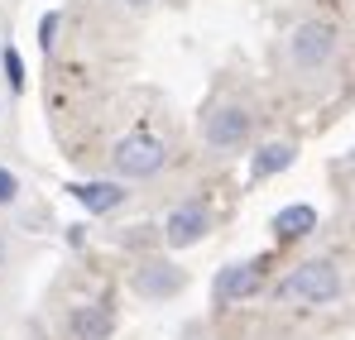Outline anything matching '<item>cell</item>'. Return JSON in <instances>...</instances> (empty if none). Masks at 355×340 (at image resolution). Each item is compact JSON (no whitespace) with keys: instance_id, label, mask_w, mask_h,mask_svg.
Segmentation results:
<instances>
[{"instance_id":"cell-14","label":"cell","mask_w":355,"mask_h":340,"mask_svg":"<svg viewBox=\"0 0 355 340\" xmlns=\"http://www.w3.org/2000/svg\"><path fill=\"white\" fill-rule=\"evenodd\" d=\"M53 34H58V15H44V24H39V44L53 48Z\"/></svg>"},{"instance_id":"cell-3","label":"cell","mask_w":355,"mask_h":340,"mask_svg":"<svg viewBox=\"0 0 355 340\" xmlns=\"http://www.w3.org/2000/svg\"><path fill=\"white\" fill-rule=\"evenodd\" d=\"M331 53H336V29L322 24V19L297 24L293 39H288V62H293L297 72H317V67H327Z\"/></svg>"},{"instance_id":"cell-9","label":"cell","mask_w":355,"mask_h":340,"mask_svg":"<svg viewBox=\"0 0 355 340\" xmlns=\"http://www.w3.org/2000/svg\"><path fill=\"white\" fill-rule=\"evenodd\" d=\"M111 326H116V321H111L106 307H82V312L72 316V336H77V340H106V336H111Z\"/></svg>"},{"instance_id":"cell-16","label":"cell","mask_w":355,"mask_h":340,"mask_svg":"<svg viewBox=\"0 0 355 340\" xmlns=\"http://www.w3.org/2000/svg\"><path fill=\"white\" fill-rule=\"evenodd\" d=\"M0 264H5V249H0Z\"/></svg>"},{"instance_id":"cell-10","label":"cell","mask_w":355,"mask_h":340,"mask_svg":"<svg viewBox=\"0 0 355 340\" xmlns=\"http://www.w3.org/2000/svg\"><path fill=\"white\" fill-rule=\"evenodd\" d=\"M288 163H293V144H264V149L254 154V163H250V177H254V182H264V177L284 172Z\"/></svg>"},{"instance_id":"cell-13","label":"cell","mask_w":355,"mask_h":340,"mask_svg":"<svg viewBox=\"0 0 355 340\" xmlns=\"http://www.w3.org/2000/svg\"><path fill=\"white\" fill-rule=\"evenodd\" d=\"M15 197H19V182H15V172L0 168V206H10Z\"/></svg>"},{"instance_id":"cell-7","label":"cell","mask_w":355,"mask_h":340,"mask_svg":"<svg viewBox=\"0 0 355 340\" xmlns=\"http://www.w3.org/2000/svg\"><path fill=\"white\" fill-rule=\"evenodd\" d=\"M135 292L139 297H173V292H182V274L173 264H144L135 274Z\"/></svg>"},{"instance_id":"cell-11","label":"cell","mask_w":355,"mask_h":340,"mask_svg":"<svg viewBox=\"0 0 355 340\" xmlns=\"http://www.w3.org/2000/svg\"><path fill=\"white\" fill-rule=\"evenodd\" d=\"M274 230H284V235H307V230H317V211L312 206H284L279 216H274Z\"/></svg>"},{"instance_id":"cell-2","label":"cell","mask_w":355,"mask_h":340,"mask_svg":"<svg viewBox=\"0 0 355 340\" xmlns=\"http://www.w3.org/2000/svg\"><path fill=\"white\" fill-rule=\"evenodd\" d=\"M164 159H168L164 139H154V134H144V129L125 134L116 149H111V163H116L120 177H154V172L164 168Z\"/></svg>"},{"instance_id":"cell-1","label":"cell","mask_w":355,"mask_h":340,"mask_svg":"<svg viewBox=\"0 0 355 340\" xmlns=\"http://www.w3.org/2000/svg\"><path fill=\"white\" fill-rule=\"evenodd\" d=\"M341 297V274L331 264H302L279 283V302H302V307H322Z\"/></svg>"},{"instance_id":"cell-5","label":"cell","mask_w":355,"mask_h":340,"mask_svg":"<svg viewBox=\"0 0 355 340\" xmlns=\"http://www.w3.org/2000/svg\"><path fill=\"white\" fill-rule=\"evenodd\" d=\"M202 235H207V211H202V206H178L173 216H168V226H164V240H168L173 249L197 244Z\"/></svg>"},{"instance_id":"cell-4","label":"cell","mask_w":355,"mask_h":340,"mask_svg":"<svg viewBox=\"0 0 355 340\" xmlns=\"http://www.w3.org/2000/svg\"><path fill=\"white\" fill-rule=\"evenodd\" d=\"M202 139H207V149H240L250 139V115L240 106H216L202 125Z\"/></svg>"},{"instance_id":"cell-17","label":"cell","mask_w":355,"mask_h":340,"mask_svg":"<svg viewBox=\"0 0 355 340\" xmlns=\"http://www.w3.org/2000/svg\"><path fill=\"white\" fill-rule=\"evenodd\" d=\"M351 159H355V149H351Z\"/></svg>"},{"instance_id":"cell-12","label":"cell","mask_w":355,"mask_h":340,"mask_svg":"<svg viewBox=\"0 0 355 340\" xmlns=\"http://www.w3.org/2000/svg\"><path fill=\"white\" fill-rule=\"evenodd\" d=\"M5 77H10V87H15V91L24 87V62H19L15 48H5Z\"/></svg>"},{"instance_id":"cell-15","label":"cell","mask_w":355,"mask_h":340,"mask_svg":"<svg viewBox=\"0 0 355 340\" xmlns=\"http://www.w3.org/2000/svg\"><path fill=\"white\" fill-rule=\"evenodd\" d=\"M125 5H149V0H125Z\"/></svg>"},{"instance_id":"cell-6","label":"cell","mask_w":355,"mask_h":340,"mask_svg":"<svg viewBox=\"0 0 355 340\" xmlns=\"http://www.w3.org/2000/svg\"><path fill=\"white\" fill-rule=\"evenodd\" d=\"M254 287H259V269H254V264H231V269L216 274V302L231 307L240 297H250Z\"/></svg>"},{"instance_id":"cell-8","label":"cell","mask_w":355,"mask_h":340,"mask_svg":"<svg viewBox=\"0 0 355 340\" xmlns=\"http://www.w3.org/2000/svg\"><path fill=\"white\" fill-rule=\"evenodd\" d=\"M87 211H96V216H106V211H116L120 202H125V187L116 182H77V187H67Z\"/></svg>"}]
</instances>
